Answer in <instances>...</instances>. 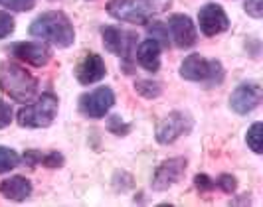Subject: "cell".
<instances>
[{
  "label": "cell",
  "instance_id": "cell-1",
  "mask_svg": "<svg viewBox=\"0 0 263 207\" xmlns=\"http://www.w3.org/2000/svg\"><path fill=\"white\" fill-rule=\"evenodd\" d=\"M172 0H109L107 12L111 18L129 24H146L155 16L166 12Z\"/></svg>",
  "mask_w": 263,
  "mask_h": 207
},
{
  "label": "cell",
  "instance_id": "cell-2",
  "mask_svg": "<svg viewBox=\"0 0 263 207\" xmlns=\"http://www.w3.org/2000/svg\"><path fill=\"white\" fill-rule=\"evenodd\" d=\"M30 34L34 38L46 39L58 48H69L76 42V30L71 20L60 10L40 14L30 26Z\"/></svg>",
  "mask_w": 263,
  "mask_h": 207
},
{
  "label": "cell",
  "instance_id": "cell-3",
  "mask_svg": "<svg viewBox=\"0 0 263 207\" xmlns=\"http://www.w3.org/2000/svg\"><path fill=\"white\" fill-rule=\"evenodd\" d=\"M0 89L4 91L12 101L30 103L38 95V79L34 77L22 65L4 61L0 64Z\"/></svg>",
  "mask_w": 263,
  "mask_h": 207
},
{
  "label": "cell",
  "instance_id": "cell-4",
  "mask_svg": "<svg viewBox=\"0 0 263 207\" xmlns=\"http://www.w3.org/2000/svg\"><path fill=\"white\" fill-rule=\"evenodd\" d=\"M180 77L194 83H204L208 87H218L224 81V67L218 59H206L200 53H190L184 57L178 69Z\"/></svg>",
  "mask_w": 263,
  "mask_h": 207
},
{
  "label": "cell",
  "instance_id": "cell-5",
  "mask_svg": "<svg viewBox=\"0 0 263 207\" xmlns=\"http://www.w3.org/2000/svg\"><path fill=\"white\" fill-rule=\"evenodd\" d=\"M58 97L52 93H42L36 103H26L16 115V120L24 129H46L58 117Z\"/></svg>",
  "mask_w": 263,
  "mask_h": 207
},
{
  "label": "cell",
  "instance_id": "cell-6",
  "mask_svg": "<svg viewBox=\"0 0 263 207\" xmlns=\"http://www.w3.org/2000/svg\"><path fill=\"white\" fill-rule=\"evenodd\" d=\"M113 105H115V93L105 85L79 97V111L87 118H103Z\"/></svg>",
  "mask_w": 263,
  "mask_h": 207
},
{
  "label": "cell",
  "instance_id": "cell-7",
  "mask_svg": "<svg viewBox=\"0 0 263 207\" xmlns=\"http://www.w3.org/2000/svg\"><path fill=\"white\" fill-rule=\"evenodd\" d=\"M194 127V120L188 113L182 111H172L171 115L162 118L157 127V140L160 144H172L180 136L188 134Z\"/></svg>",
  "mask_w": 263,
  "mask_h": 207
},
{
  "label": "cell",
  "instance_id": "cell-8",
  "mask_svg": "<svg viewBox=\"0 0 263 207\" xmlns=\"http://www.w3.org/2000/svg\"><path fill=\"white\" fill-rule=\"evenodd\" d=\"M263 91L261 85L257 81H246L239 83L232 97H230V107L237 115H250L251 111H255L261 103Z\"/></svg>",
  "mask_w": 263,
  "mask_h": 207
},
{
  "label": "cell",
  "instance_id": "cell-9",
  "mask_svg": "<svg viewBox=\"0 0 263 207\" xmlns=\"http://www.w3.org/2000/svg\"><path fill=\"white\" fill-rule=\"evenodd\" d=\"M101 36H103V46L109 53L119 55L123 59L131 57L133 50H135V39H137V36L133 32L117 26H103L101 28Z\"/></svg>",
  "mask_w": 263,
  "mask_h": 207
},
{
  "label": "cell",
  "instance_id": "cell-10",
  "mask_svg": "<svg viewBox=\"0 0 263 207\" xmlns=\"http://www.w3.org/2000/svg\"><path fill=\"white\" fill-rule=\"evenodd\" d=\"M198 24H200V32L204 36L212 38V36H218L230 28V18L220 4L208 2L198 12Z\"/></svg>",
  "mask_w": 263,
  "mask_h": 207
},
{
  "label": "cell",
  "instance_id": "cell-11",
  "mask_svg": "<svg viewBox=\"0 0 263 207\" xmlns=\"http://www.w3.org/2000/svg\"><path fill=\"white\" fill-rule=\"evenodd\" d=\"M186 160L176 156V158H168L164 160L160 166L157 168L155 176H153V181H151V188L155 192H166L168 188H172L174 183H178L180 178L184 176L186 172Z\"/></svg>",
  "mask_w": 263,
  "mask_h": 207
},
{
  "label": "cell",
  "instance_id": "cell-12",
  "mask_svg": "<svg viewBox=\"0 0 263 207\" xmlns=\"http://www.w3.org/2000/svg\"><path fill=\"white\" fill-rule=\"evenodd\" d=\"M166 28L171 30V36L174 39V44H176V48L188 50V48H192L196 44V26H194L190 16H186V14H172L171 18H168Z\"/></svg>",
  "mask_w": 263,
  "mask_h": 207
},
{
  "label": "cell",
  "instance_id": "cell-13",
  "mask_svg": "<svg viewBox=\"0 0 263 207\" xmlns=\"http://www.w3.org/2000/svg\"><path fill=\"white\" fill-rule=\"evenodd\" d=\"M10 52L34 67H44L52 59V50L42 42H18L10 46Z\"/></svg>",
  "mask_w": 263,
  "mask_h": 207
},
{
  "label": "cell",
  "instance_id": "cell-14",
  "mask_svg": "<svg viewBox=\"0 0 263 207\" xmlns=\"http://www.w3.org/2000/svg\"><path fill=\"white\" fill-rule=\"evenodd\" d=\"M107 75L105 61L101 59V55L89 52L81 61H79L78 69H76V77L81 85H93L99 83L101 79Z\"/></svg>",
  "mask_w": 263,
  "mask_h": 207
},
{
  "label": "cell",
  "instance_id": "cell-15",
  "mask_svg": "<svg viewBox=\"0 0 263 207\" xmlns=\"http://www.w3.org/2000/svg\"><path fill=\"white\" fill-rule=\"evenodd\" d=\"M0 195L12 201H24L32 195V181L24 176H12L0 183Z\"/></svg>",
  "mask_w": 263,
  "mask_h": 207
},
{
  "label": "cell",
  "instance_id": "cell-16",
  "mask_svg": "<svg viewBox=\"0 0 263 207\" xmlns=\"http://www.w3.org/2000/svg\"><path fill=\"white\" fill-rule=\"evenodd\" d=\"M137 61L145 71L157 73L160 69V46L155 39H145L137 48Z\"/></svg>",
  "mask_w": 263,
  "mask_h": 207
},
{
  "label": "cell",
  "instance_id": "cell-17",
  "mask_svg": "<svg viewBox=\"0 0 263 207\" xmlns=\"http://www.w3.org/2000/svg\"><path fill=\"white\" fill-rule=\"evenodd\" d=\"M135 91L145 99H157L162 93V85L158 81H153V79H137L135 81Z\"/></svg>",
  "mask_w": 263,
  "mask_h": 207
},
{
  "label": "cell",
  "instance_id": "cell-18",
  "mask_svg": "<svg viewBox=\"0 0 263 207\" xmlns=\"http://www.w3.org/2000/svg\"><path fill=\"white\" fill-rule=\"evenodd\" d=\"M263 125L261 122H253L248 130V134H246V142L250 146L251 150L255 152V154H261L263 152Z\"/></svg>",
  "mask_w": 263,
  "mask_h": 207
},
{
  "label": "cell",
  "instance_id": "cell-19",
  "mask_svg": "<svg viewBox=\"0 0 263 207\" xmlns=\"http://www.w3.org/2000/svg\"><path fill=\"white\" fill-rule=\"evenodd\" d=\"M20 164V156L14 152L12 148H6V146H0V174H6L14 170Z\"/></svg>",
  "mask_w": 263,
  "mask_h": 207
},
{
  "label": "cell",
  "instance_id": "cell-20",
  "mask_svg": "<svg viewBox=\"0 0 263 207\" xmlns=\"http://www.w3.org/2000/svg\"><path fill=\"white\" fill-rule=\"evenodd\" d=\"M146 32H148L151 39H155L158 46L168 48V28L164 26L162 22H153L151 26L146 28Z\"/></svg>",
  "mask_w": 263,
  "mask_h": 207
},
{
  "label": "cell",
  "instance_id": "cell-21",
  "mask_svg": "<svg viewBox=\"0 0 263 207\" xmlns=\"http://www.w3.org/2000/svg\"><path fill=\"white\" fill-rule=\"evenodd\" d=\"M0 4L8 10H16V12H28L36 6V0H0Z\"/></svg>",
  "mask_w": 263,
  "mask_h": 207
},
{
  "label": "cell",
  "instance_id": "cell-22",
  "mask_svg": "<svg viewBox=\"0 0 263 207\" xmlns=\"http://www.w3.org/2000/svg\"><path fill=\"white\" fill-rule=\"evenodd\" d=\"M107 129H109V132H113L117 136H125V134H129L131 125L123 122L119 115H113V117H109V120H107Z\"/></svg>",
  "mask_w": 263,
  "mask_h": 207
},
{
  "label": "cell",
  "instance_id": "cell-23",
  "mask_svg": "<svg viewBox=\"0 0 263 207\" xmlns=\"http://www.w3.org/2000/svg\"><path fill=\"white\" fill-rule=\"evenodd\" d=\"M14 28H16V24H14L12 16L8 12H2V10H0V39L8 38L14 32Z\"/></svg>",
  "mask_w": 263,
  "mask_h": 207
},
{
  "label": "cell",
  "instance_id": "cell-24",
  "mask_svg": "<svg viewBox=\"0 0 263 207\" xmlns=\"http://www.w3.org/2000/svg\"><path fill=\"white\" fill-rule=\"evenodd\" d=\"M66 162V158L60 154V152H50V154H42V166L46 168H62Z\"/></svg>",
  "mask_w": 263,
  "mask_h": 207
},
{
  "label": "cell",
  "instance_id": "cell-25",
  "mask_svg": "<svg viewBox=\"0 0 263 207\" xmlns=\"http://www.w3.org/2000/svg\"><path fill=\"white\" fill-rule=\"evenodd\" d=\"M216 183H218V188H220L222 192H226V194H234L237 188V180L232 174H222V176L216 180Z\"/></svg>",
  "mask_w": 263,
  "mask_h": 207
},
{
  "label": "cell",
  "instance_id": "cell-26",
  "mask_svg": "<svg viewBox=\"0 0 263 207\" xmlns=\"http://www.w3.org/2000/svg\"><path fill=\"white\" fill-rule=\"evenodd\" d=\"M194 185L198 188L200 194H208V192H212L216 188V181L212 180L210 176H206V174H198L196 178H194Z\"/></svg>",
  "mask_w": 263,
  "mask_h": 207
},
{
  "label": "cell",
  "instance_id": "cell-27",
  "mask_svg": "<svg viewBox=\"0 0 263 207\" xmlns=\"http://www.w3.org/2000/svg\"><path fill=\"white\" fill-rule=\"evenodd\" d=\"M243 8H246V12L250 14L251 18L259 20L263 16V0H246Z\"/></svg>",
  "mask_w": 263,
  "mask_h": 207
},
{
  "label": "cell",
  "instance_id": "cell-28",
  "mask_svg": "<svg viewBox=\"0 0 263 207\" xmlns=\"http://www.w3.org/2000/svg\"><path fill=\"white\" fill-rule=\"evenodd\" d=\"M12 107L4 101H0V129H6L10 122H12Z\"/></svg>",
  "mask_w": 263,
  "mask_h": 207
},
{
  "label": "cell",
  "instance_id": "cell-29",
  "mask_svg": "<svg viewBox=\"0 0 263 207\" xmlns=\"http://www.w3.org/2000/svg\"><path fill=\"white\" fill-rule=\"evenodd\" d=\"M22 162H24V166H28V168L38 166L40 162H42V152H38V150H26L24 156H22Z\"/></svg>",
  "mask_w": 263,
  "mask_h": 207
},
{
  "label": "cell",
  "instance_id": "cell-30",
  "mask_svg": "<svg viewBox=\"0 0 263 207\" xmlns=\"http://www.w3.org/2000/svg\"><path fill=\"white\" fill-rule=\"evenodd\" d=\"M232 203H250V197H248V194H243L241 199H236V201H232Z\"/></svg>",
  "mask_w": 263,
  "mask_h": 207
}]
</instances>
